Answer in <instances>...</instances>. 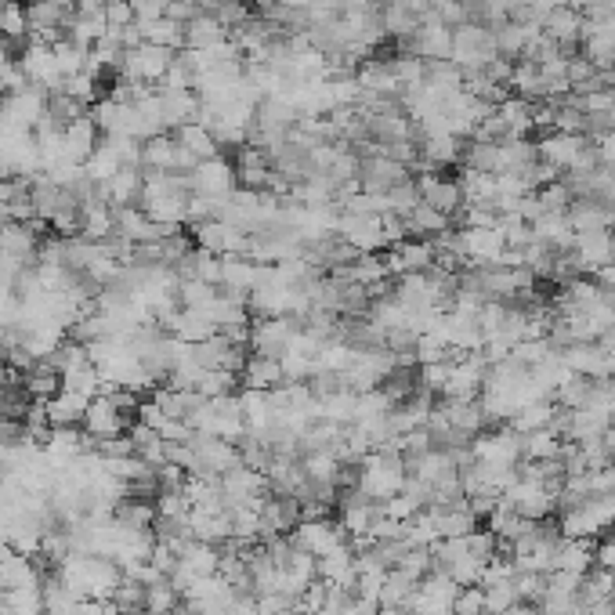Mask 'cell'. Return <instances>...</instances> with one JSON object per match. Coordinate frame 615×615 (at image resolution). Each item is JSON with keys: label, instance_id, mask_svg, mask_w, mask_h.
<instances>
[{"label": "cell", "instance_id": "1", "mask_svg": "<svg viewBox=\"0 0 615 615\" xmlns=\"http://www.w3.org/2000/svg\"><path fill=\"white\" fill-rule=\"evenodd\" d=\"M406 478L409 474H406V460H402V453L391 449V445H384V449H377V453H369L366 460H362L359 492L362 496H369V500L388 503L391 496L402 492Z\"/></svg>", "mask_w": 615, "mask_h": 615}, {"label": "cell", "instance_id": "2", "mask_svg": "<svg viewBox=\"0 0 615 615\" xmlns=\"http://www.w3.org/2000/svg\"><path fill=\"white\" fill-rule=\"evenodd\" d=\"M500 58L496 48V33L482 22H464L453 29V66H460L464 73H482L485 66H492Z\"/></svg>", "mask_w": 615, "mask_h": 615}, {"label": "cell", "instance_id": "3", "mask_svg": "<svg viewBox=\"0 0 615 615\" xmlns=\"http://www.w3.org/2000/svg\"><path fill=\"white\" fill-rule=\"evenodd\" d=\"M189 189H192V196L214 199V203L225 207L228 199H232V192L239 189L236 167H232V160H225V156L196 163V171L189 174Z\"/></svg>", "mask_w": 615, "mask_h": 615}, {"label": "cell", "instance_id": "4", "mask_svg": "<svg viewBox=\"0 0 615 615\" xmlns=\"http://www.w3.org/2000/svg\"><path fill=\"white\" fill-rule=\"evenodd\" d=\"M297 337V315H272V319H250V351L283 359Z\"/></svg>", "mask_w": 615, "mask_h": 615}, {"label": "cell", "instance_id": "5", "mask_svg": "<svg viewBox=\"0 0 615 615\" xmlns=\"http://www.w3.org/2000/svg\"><path fill=\"white\" fill-rule=\"evenodd\" d=\"M474 460L489 467H518L521 464V435L511 424L496 427V431H482L471 442Z\"/></svg>", "mask_w": 615, "mask_h": 615}, {"label": "cell", "instance_id": "6", "mask_svg": "<svg viewBox=\"0 0 615 615\" xmlns=\"http://www.w3.org/2000/svg\"><path fill=\"white\" fill-rule=\"evenodd\" d=\"M290 540H294V547L304 550V554L322 558V554L337 550L341 543H348L351 536L344 532L341 521H333V518H308V521H301L294 532H290Z\"/></svg>", "mask_w": 615, "mask_h": 615}, {"label": "cell", "instance_id": "7", "mask_svg": "<svg viewBox=\"0 0 615 615\" xmlns=\"http://www.w3.org/2000/svg\"><path fill=\"white\" fill-rule=\"evenodd\" d=\"M572 254H576V265L583 275H597L605 268L615 265V236L612 228H590V232H576V243H572Z\"/></svg>", "mask_w": 615, "mask_h": 615}, {"label": "cell", "instance_id": "8", "mask_svg": "<svg viewBox=\"0 0 615 615\" xmlns=\"http://www.w3.org/2000/svg\"><path fill=\"white\" fill-rule=\"evenodd\" d=\"M417 189L427 207H435L438 214H445V218H453V221L460 218V210H464V189H460V181L456 178L427 171V174H417Z\"/></svg>", "mask_w": 615, "mask_h": 615}, {"label": "cell", "instance_id": "9", "mask_svg": "<svg viewBox=\"0 0 615 615\" xmlns=\"http://www.w3.org/2000/svg\"><path fill=\"white\" fill-rule=\"evenodd\" d=\"M80 427H84L91 438L127 435V427H131V413H123L113 398L95 395V398H91V406H87L84 420H80Z\"/></svg>", "mask_w": 615, "mask_h": 615}, {"label": "cell", "instance_id": "10", "mask_svg": "<svg viewBox=\"0 0 615 615\" xmlns=\"http://www.w3.org/2000/svg\"><path fill=\"white\" fill-rule=\"evenodd\" d=\"M98 142H102V131H98V123L91 120V113L80 116V120L69 123L66 134H62V160L87 163V156L98 149Z\"/></svg>", "mask_w": 615, "mask_h": 615}, {"label": "cell", "instance_id": "11", "mask_svg": "<svg viewBox=\"0 0 615 615\" xmlns=\"http://www.w3.org/2000/svg\"><path fill=\"white\" fill-rule=\"evenodd\" d=\"M398 218L406 225V239H424V243H435V239H442L453 228V218H445L435 207H427L424 199L409 214H398Z\"/></svg>", "mask_w": 615, "mask_h": 615}, {"label": "cell", "instance_id": "12", "mask_svg": "<svg viewBox=\"0 0 615 615\" xmlns=\"http://www.w3.org/2000/svg\"><path fill=\"white\" fill-rule=\"evenodd\" d=\"M239 380H243V388L250 391H272L283 384V359H272V355H257V351H250L246 355V366L243 373H239Z\"/></svg>", "mask_w": 615, "mask_h": 615}, {"label": "cell", "instance_id": "13", "mask_svg": "<svg viewBox=\"0 0 615 615\" xmlns=\"http://www.w3.org/2000/svg\"><path fill=\"white\" fill-rule=\"evenodd\" d=\"M228 40H232V33H228L225 22L210 19L203 11H199L196 19L185 22V51H210V48L228 44Z\"/></svg>", "mask_w": 615, "mask_h": 615}, {"label": "cell", "instance_id": "14", "mask_svg": "<svg viewBox=\"0 0 615 615\" xmlns=\"http://www.w3.org/2000/svg\"><path fill=\"white\" fill-rule=\"evenodd\" d=\"M87 406H91V398L87 395L62 388L55 398H48V424L51 427H76L80 420H84Z\"/></svg>", "mask_w": 615, "mask_h": 615}, {"label": "cell", "instance_id": "15", "mask_svg": "<svg viewBox=\"0 0 615 615\" xmlns=\"http://www.w3.org/2000/svg\"><path fill=\"white\" fill-rule=\"evenodd\" d=\"M532 236L565 254V250H572V243H576V228L568 225V214H543V218L532 221Z\"/></svg>", "mask_w": 615, "mask_h": 615}, {"label": "cell", "instance_id": "16", "mask_svg": "<svg viewBox=\"0 0 615 615\" xmlns=\"http://www.w3.org/2000/svg\"><path fill=\"white\" fill-rule=\"evenodd\" d=\"M174 138H178L181 149H189L192 156H196L199 163L203 160H214V156H221V145L218 138L203 127V123H185V127H178V131H171Z\"/></svg>", "mask_w": 615, "mask_h": 615}, {"label": "cell", "instance_id": "17", "mask_svg": "<svg viewBox=\"0 0 615 615\" xmlns=\"http://www.w3.org/2000/svg\"><path fill=\"white\" fill-rule=\"evenodd\" d=\"M561 445L565 442L550 427L529 431V435H521V460H554V456H561Z\"/></svg>", "mask_w": 615, "mask_h": 615}, {"label": "cell", "instance_id": "18", "mask_svg": "<svg viewBox=\"0 0 615 615\" xmlns=\"http://www.w3.org/2000/svg\"><path fill=\"white\" fill-rule=\"evenodd\" d=\"M84 171H87V178L102 185V181L116 178V174L123 171V163H120V156H116L113 145H109V142H105V138H102V142H98V149L91 152V156H87Z\"/></svg>", "mask_w": 615, "mask_h": 615}, {"label": "cell", "instance_id": "19", "mask_svg": "<svg viewBox=\"0 0 615 615\" xmlns=\"http://www.w3.org/2000/svg\"><path fill=\"white\" fill-rule=\"evenodd\" d=\"M445 576L453 579L456 587H482V576H485V561L474 558L471 550L467 554H460L456 561H449V565L442 568Z\"/></svg>", "mask_w": 615, "mask_h": 615}, {"label": "cell", "instance_id": "20", "mask_svg": "<svg viewBox=\"0 0 615 615\" xmlns=\"http://www.w3.org/2000/svg\"><path fill=\"white\" fill-rule=\"evenodd\" d=\"M485 590V615H500L507 612L511 605H518V587H514V579H503V583H489Z\"/></svg>", "mask_w": 615, "mask_h": 615}, {"label": "cell", "instance_id": "21", "mask_svg": "<svg viewBox=\"0 0 615 615\" xmlns=\"http://www.w3.org/2000/svg\"><path fill=\"white\" fill-rule=\"evenodd\" d=\"M453 615H485V590L482 587H460Z\"/></svg>", "mask_w": 615, "mask_h": 615}, {"label": "cell", "instance_id": "22", "mask_svg": "<svg viewBox=\"0 0 615 615\" xmlns=\"http://www.w3.org/2000/svg\"><path fill=\"white\" fill-rule=\"evenodd\" d=\"M131 8H134V26H149V22L167 15V4H160V0H131Z\"/></svg>", "mask_w": 615, "mask_h": 615}, {"label": "cell", "instance_id": "23", "mask_svg": "<svg viewBox=\"0 0 615 615\" xmlns=\"http://www.w3.org/2000/svg\"><path fill=\"white\" fill-rule=\"evenodd\" d=\"M105 22L113 29H123V26H134V8L131 0H109L105 4Z\"/></svg>", "mask_w": 615, "mask_h": 615}, {"label": "cell", "instance_id": "24", "mask_svg": "<svg viewBox=\"0 0 615 615\" xmlns=\"http://www.w3.org/2000/svg\"><path fill=\"white\" fill-rule=\"evenodd\" d=\"M105 4H109V0H73L76 11H105Z\"/></svg>", "mask_w": 615, "mask_h": 615}]
</instances>
